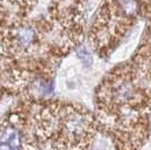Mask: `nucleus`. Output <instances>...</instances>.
Listing matches in <instances>:
<instances>
[{
	"label": "nucleus",
	"instance_id": "obj_1",
	"mask_svg": "<svg viewBox=\"0 0 151 150\" xmlns=\"http://www.w3.org/2000/svg\"><path fill=\"white\" fill-rule=\"evenodd\" d=\"M23 133L16 123H5L0 128V148L14 149L22 147Z\"/></svg>",
	"mask_w": 151,
	"mask_h": 150
},
{
	"label": "nucleus",
	"instance_id": "obj_2",
	"mask_svg": "<svg viewBox=\"0 0 151 150\" xmlns=\"http://www.w3.org/2000/svg\"><path fill=\"white\" fill-rule=\"evenodd\" d=\"M78 56H79V59L81 60L82 62L85 63L86 67H89L91 64V56L85 49H81V50L78 51Z\"/></svg>",
	"mask_w": 151,
	"mask_h": 150
}]
</instances>
